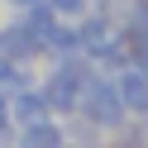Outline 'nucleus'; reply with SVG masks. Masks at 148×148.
<instances>
[{
    "label": "nucleus",
    "instance_id": "1",
    "mask_svg": "<svg viewBox=\"0 0 148 148\" xmlns=\"http://www.w3.org/2000/svg\"><path fill=\"white\" fill-rule=\"evenodd\" d=\"M86 115L96 119V124H119V119H124V100H119V91L110 86V81H91V91H86Z\"/></svg>",
    "mask_w": 148,
    "mask_h": 148
},
{
    "label": "nucleus",
    "instance_id": "8",
    "mask_svg": "<svg viewBox=\"0 0 148 148\" xmlns=\"http://www.w3.org/2000/svg\"><path fill=\"white\" fill-rule=\"evenodd\" d=\"M5 110H10V105H5V96H0V124H5Z\"/></svg>",
    "mask_w": 148,
    "mask_h": 148
},
{
    "label": "nucleus",
    "instance_id": "7",
    "mask_svg": "<svg viewBox=\"0 0 148 148\" xmlns=\"http://www.w3.org/2000/svg\"><path fill=\"white\" fill-rule=\"evenodd\" d=\"M0 86H5V91H19V67H14V62H0Z\"/></svg>",
    "mask_w": 148,
    "mask_h": 148
},
{
    "label": "nucleus",
    "instance_id": "4",
    "mask_svg": "<svg viewBox=\"0 0 148 148\" xmlns=\"http://www.w3.org/2000/svg\"><path fill=\"white\" fill-rule=\"evenodd\" d=\"M0 53L14 62V58H29V53H38V43H34V38H29V29L19 24V29H5V34H0Z\"/></svg>",
    "mask_w": 148,
    "mask_h": 148
},
{
    "label": "nucleus",
    "instance_id": "6",
    "mask_svg": "<svg viewBox=\"0 0 148 148\" xmlns=\"http://www.w3.org/2000/svg\"><path fill=\"white\" fill-rule=\"evenodd\" d=\"M14 115L24 119V124H38V119H48V100L34 96V91H19V100H14Z\"/></svg>",
    "mask_w": 148,
    "mask_h": 148
},
{
    "label": "nucleus",
    "instance_id": "10",
    "mask_svg": "<svg viewBox=\"0 0 148 148\" xmlns=\"http://www.w3.org/2000/svg\"><path fill=\"white\" fill-rule=\"evenodd\" d=\"M58 148H62V143H58Z\"/></svg>",
    "mask_w": 148,
    "mask_h": 148
},
{
    "label": "nucleus",
    "instance_id": "3",
    "mask_svg": "<svg viewBox=\"0 0 148 148\" xmlns=\"http://www.w3.org/2000/svg\"><path fill=\"white\" fill-rule=\"evenodd\" d=\"M43 100H48V110H72V105H77V86H72V77H67V72H58V77L48 81Z\"/></svg>",
    "mask_w": 148,
    "mask_h": 148
},
{
    "label": "nucleus",
    "instance_id": "5",
    "mask_svg": "<svg viewBox=\"0 0 148 148\" xmlns=\"http://www.w3.org/2000/svg\"><path fill=\"white\" fill-rule=\"evenodd\" d=\"M58 143H62V134L48 124V119L29 124V129H24V138H19V148H58Z\"/></svg>",
    "mask_w": 148,
    "mask_h": 148
},
{
    "label": "nucleus",
    "instance_id": "9",
    "mask_svg": "<svg viewBox=\"0 0 148 148\" xmlns=\"http://www.w3.org/2000/svg\"><path fill=\"white\" fill-rule=\"evenodd\" d=\"M10 5H34V0H10Z\"/></svg>",
    "mask_w": 148,
    "mask_h": 148
},
{
    "label": "nucleus",
    "instance_id": "2",
    "mask_svg": "<svg viewBox=\"0 0 148 148\" xmlns=\"http://www.w3.org/2000/svg\"><path fill=\"white\" fill-rule=\"evenodd\" d=\"M119 100H124V110L148 115V77L143 72H124L119 77Z\"/></svg>",
    "mask_w": 148,
    "mask_h": 148
}]
</instances>
